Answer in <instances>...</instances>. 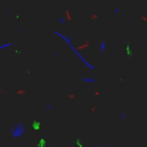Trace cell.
Masks as SVG:
<instances>
[{
  "label": "cell",
  "instance_id": "cell-1",
  "mask_svg": "<svg viewBox=\"0 0 147 147\" xmlns=\"http://www.w3.org/2000/svg\"><path fill=\"white\" fill-rule=\"evenodd\" d=\"M54 34H55V36H57V37H60V38H61V39H63V40L66 41L67 44H68L69 48H71V51H72V52L75 53V55H76V56H77L78 59H79L80 61H82L83 63H84V66L86 67V68L91 69V70H94V66H92V64L90 63L89 61H86V60H85V57L83 56V55L80 54V53L78 52L77 50H76V47H75V46H74L72 44H71V37H67V36H64L63 33H61V32H59V31H54Z\"/></svg>",
  "mask_w": 147,
  "mask_h": 147
},
{
  "label": "cell",
  "instance_id": "cell-2",
  "mask_svg": "<svg viewBox=\"0 0 147 147\" xmlns=\"http://www.w3.org/2000/svg\"><path fill=\"white\" fill-rule=\"evenodd\" d=\"M25 132V125L22 123H17L9 130V133L13 138H18Z\"/></svg>",
  "mask_w": 147,
  "mask_h": 147
},
{
  "label": "cell",
  "instance_id": "cell-3",
  "mask_svg": "<svg viewBox=\"0 0 147 147\" xmlns=\"http://www.w3.org/2000/svg\"><path fill=\"white\" fill-rule=\"evenodd\" d=\"M107 52V44H106V41H101L100 43V53L101 54H105V53Z\"/></svg>",
  "mask_w": 147,
  "mask_h": 147
},
{
  "label": "cell",
  "instance_id": "cell-4",
  "mask_svg": "<svg viewBox=\"0 0 147 147\" xmlns=\"http://www.w3.org/2000/svg\"><path fill=\"white\" fill-rule=\"evenodd\" d=\"M82 80H83L84 83H90V84H92V83H96V79H95V78H90V77H84Z\"/></svg>",
  "mask_w": 147,
  "mask_h": 147
},
{
  "label": "cell",
  "instance_id": "cell-5",
  "mask_svg": "<svg viewBox=\"0 0 147 147\" xmlns=\"http://www.w3.org/2000/svg\"><path fill=\"white\" fill-rule=\"evenodd\" d=\"M119 116H121V119H122V121H125L126 117H128V113H126L125 110H123V112L121 113V115H119Z\"/></svg>",
  "mask_w": 147,
  "mask_h": 147
},
{
  "label": "cell",
  "instance_id": "cell-6",
  "mask_svg": "<svg viewBox=\"0 0 147 147\" xmlns=\"http://www.w3.org/2000/svg\"><path fill=\"white\" fill-rule=\"evenodd\" d=\"M45 109H46V110H52V109H53V105H52L51 102H47V103L45 105Z\"/></svg>",
  "mask_w": 147,
  "mask_h": 147
},
{
  "label": "cell",
  "instance_id": "cell-7",
  "mask_svg": "<svg viewBox=\"0 0 147 147\" xmlns=\"http://www.w3.org/2000/svg\"><path fill=\"white\" fill-rule=\"evenodd\" d=\"M13 44L11 43H7V44H5V45H1L0 46V50H2V48H6V47H8V46H11Z\"/></svg>",
  "mask_w": 147,
  "mask_h": 147
},
{
  "label": "cell",
  "instance_id": "cell-8",
  "mask_svg": "<svg viewBox=\"0 0 147 147\" xmlns=\"http://www.w3.org/2000/svg\"><path fill=\"white\" fill-rule=\"evenodd\" d=\"M57 22H59V23H61V24H66V23H67L66 21H64L62 17H59V18H57Z\"/></svg>",
  "mask_w": 147,
  "mask_h": 147
},
{
  "label": "cell",
  "instance_id": "cell-9",
  "mask_svg": "<svg viewBox=\"0 0 147 147\" xmlns=\"http://www.w3.org/2000/svg\"><path fill=\"white\" fill-rule=\"evenodd\" d=\"M114 13L116 14V15H118V13H119V8H118V7H116V8H114Z\"/></svg>",
  "mask_w": 147,
  "mask_h": 147
},
{
  "label": "cell",
  "instance_id": "cell-10",
  "mask_svg": "<svg viewBox=\"0 0 147 147\" xmlns=\"http://www.w3.org/2000/svg\"><path fill=\"white\" fill-rule=\"evenodd\" d=\"M0 31H1V30H0Z\"/></svg>",
  "mask_w": 147,
  "mask_h": 147
}]
</instances>
